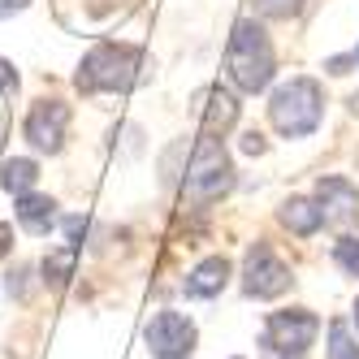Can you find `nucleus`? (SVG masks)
Segmentation results:
<instances>
[{
  "mask_svg": "<svg viewBox=\"0 0 359 359\" xmlns=\"http://www.w3.org/2000/svg\"><path fill=\"white\" fill-rule=\"evenodd\" d=\"M147 79H151L147 57L135 43H95L74 74V87L83 95H100V91H135Z\"/></svg>",
  "mask_w": 359,
  "mask_h": 359,
  "instance_id": "1",
  "label": "nucleus"
},
{
  "mask_svg": "<svg viewBox=\"0 0 359 359\" xmlns=\"http://www.w3.org/2000/svg\"><path fill=\"white\" fill-rule=\"evenodd\" d=\"M225 69H229V79H234V87L247 91V95L264 91L273 83L277 57H273L269 31L255 18H238L234 22V35H229V48H225Z\"/></svg>",
  "mask_w": 359,
  "mask_h": 359,
  "instance_id": "2",
  "label": "nucleus"
},
{
  "mask_svg": "<svg viewBox=\"0 0 359 359\" xmlns=\"http://www.w3.org/2000/svg\"><path fill=\"white\" fill-rule=\"evenodd\" d=\"M269 117L277 126V135H286V139H303V135H312L320 117H325V91L316 79H290V83H281L269 100Z\"/></svg>",
  "mask_w": 359,
  "mask_h": 359,
  "instance_id": "3",
  "label": "nucleus"
},
{
  "mask_svg": "<svg viewBox=\"0 0 359 359\" xmlns=\"http://www.w3.org/2000/svg\"><path fill=\"white\" fill-rule=\"evenodd\" d=\"M187 191L195 203H217L221 195L234 191V161L221 147L217 135H199L191 143V161H187Z\"/></svg>",
  "mask_w": 359,
  "mask_h": 359,
  "instance_id": "4",
  "label": "nucleus"
},
{
  "mask_svg": "<svg viewBox=\"0 0 359 359\" xmlns=\"http://www.w3.org/2000/svg\"><path fill=\"white\" fill-rule=\"evenodd\" d=\"M290 269L286 260L269 247V243H251L247 247V260H243V290L251 299H277L290 290Z\"/></svg>",
  "mask_w": 359,
  "mask_h": 359,
  "instance_id": "5",
  "label": "nucleus"
},
{
  "mask_svg": "<svg viewBox=\"0 0 359 359\" xmlns=\"http://www.w3.org/2000/svg\"><path fill=\"white\" fill-rule=\"evenodd\" d=\"M195 338L199 333L182 312H156L143 329V342L156 359H187L195 351Z\"/></svg>",
  "mask_w": 359,
  "mask_h": 359,
  "instance_id": "6",
  "label": "nucleus"
},
{
  "mask_svg": "<svg viewBox=\"0 0 359 359\" xmlns=\"http://www.w3.org/2000/svg\"><path fill=\"white\" fill-rule=\"evenodd\" d=\"M22 130H27V143L35 151L57 156V151L65 147V135H69V104L65 100H39V104H31Z\"/></svg>",
  "mask_w": 359,
  "mask_h": 359,
  "instance_id": "7",
  "label": "nucleus"
},
{
  "mask_svg": "<svg viewBox=\"0 0 359 359\" xmlns=\"http://www.w3.org/2000/svg\"><path fill=\"white\" fill-rule=\"evenodd\" d=\"M316 333H320V320L307 312V307H290V312H273L264 320V346L303 355L307 346L316 342Z\"/></svg>",
  "mask_w": 359,
  "mask_h": 359,
  "instance_id": "8",
  "label": "nucleus"
},
{
  "mask_svg": "<svg viewBox=\"0 0 359 359\" xmlns=\"http://www.w3.org/2000/svg\"><path fill=\"white\" fill-rule=\"evenodd\" d=\"M316 203L325 212V225H338V229H351L359 221V191L351 177L342 173H329L316 182Z\"/></svg>",
  "mask_w": 359,
  "mask_h": 359,
  "instance_id": "9",
  "label": "nucleus"
},
{
  "mask_svg": "<svg viewBox=\"0 0 359 359\" xmlns=\"http://www.w3.org/2000/svg\"><path fill=\"white\" fill-rule=\"evenodd\" d=\"M195 113L203 121V135H225L238 121V100H234V91H225L217 83V87H203L195 95Z\"/></svg>",
  "mask_w": 359,
  "mask_h": 359,
  "instance_id": "10",
  "label": "nucleus"
},
{
  "mask_svg": "<svg viewBox=\"0 0 359 359\" xmlns=\"http://www.w3.org/2000/svg\"><path fill=\"white\" fill-rule=\"evenodd\" d=\"M229 273H234V269H229L225 255H208V260H199V264L187 273L182 290H187V299H212V294H221V290H225Z\"/></svg>",
  "mask_w": 359,
  "mask_h": 359,
  "instance_id": "11",
  "label": "nucleus"
},
{
  "mask_svg": "<svg viewBox=\"0 0 359 359\" xmlns=\"http://www.w3.org/2000/svg\"><path fill=\"white\" fill-rule=\"evenodd\" d=\"M281 225L290 229V234H299V238H307V234H316V229L325 225V212H320V203L316 199H303V195H294V199H286L281 203Z\"/></svg>",
  "mask_w": 359,
  "mask_h": 359,
  "instance_id": "12",
  "label": "nucleus"
},
{
  "mask_svg": "<svg viewBox=\"0 0 359 359\" xmlns=\"http://www.w3.org/2000/svg\"><path fill=\"white\" fill-rule=\"evenodd\" d=\"M18 221L31 229V234H48L57 225V199L53 195H18Z\"/></svg>",
  "mask_w": 359,
  "mask_h": 359,
  "instance_id": "13",
  "label": "nucleus"
},
{
  "mask_svg": "<svg viewBox=\"0 0 359 359\" xmlns=\"http://www.w3.org/2000/svg\"><path fill=\"white\" fill-rule=\"evenodd\" d=\"M74 264H79V247H69V243L48 247L43 264H39L43 286H48V290H65V286H69V277H74Z\"/></svg>",
  "mask_w": 359,
  "mask_h": 359,
  "instance_id": "14",
  "label": "nucleus"
},
{
  "mask_svg": "<svg viewBox=\"0 0 359 359\" xmlns=\"http://www.w3.org/2000/svg\"><path fill=\"white\" fill-rule=\"evenodd\" d=\"M35 182H39V165L31 156H13V161L0 165V187H5L9 195H27Z\"/></svg>",
  "mask_w": 359,
  "mask_h": 359,
  "instance_id": "15",
  "label": "nucleus"
},
{
  "mask_svg": "<svg viewBox=\"0 0 359 359\" xmlns=\"http://www.w3.org/2000/svg\"><path fill=\"white\" fill-rule=\"evenodd\" d=\"M329 359H359V342L351 338V325L346 320H333L329 325Z\"/></svg>",
  "mask_w": 359,
  "mask_h": 359,
  "instance_id": "16",
  "label": "nucleus"
},
{
  "mask_svg": "<svg viewBox=\"0 0 359 359\" xmlns=\"http://www.w3.org/2000/svg\"><path fill=\"white\" fill-rule=\"evenodd\" d=\"M333 260H338V269H342V273L359 277V238H355V234H342V238H338V247H333Z\"/></svg>",
  "mask_w": 359,
  "mask_h": 359,
  "instance_id": "17",
  "label": "nucleus"
},
{
  "mask_svg": "<svg viewBox=\"0 0 359 359\" xmlns=\"http://www.w3.org/2000/svg\"><path fill=\"white\" fill-rule=\"evenodd\" d=\"M251 5L260 18H294V13H303L307 0H251Z\"/></svg>",
  "mask_w": 359,
  "mask_h": 359,
  "instance_id": "18",
  "label": "nucleus"
},
{
  "mask_svg": "<svg viewBox=\"0 0 359 359\" xmlns=\"http://www.w3.org/2000/svg\"><path fill=\"white\" fill-rule=\"evenodd\" d=\"M27 277H31V269H27V264L9 269V281H5V290H9L13 299H27Z\"/></svg>",
  "mask_w": 359,
  "mask_h": 359,
  "instance_id": "19",
  "label": "nucleus"
},
{
  "mask_svg": "<svg viewBox=\"0 0 359 359\" xmlns=\"http://www.w3.org/2000/svg\"><path fill=\"white\" fill-rule=\"evenodd\" d=\"M264 147H269V143H264V135H255V130H247V135H243V151H247V156H260Z\"/></svg>",
  "mask_w": 359,
  "mask_h": 359,
  "instance_id": "20",
  "label": "nucleus"
},
{
  "mask_svg": "<svg viewBox=\"0 0 359 359\" xmlns=\"http://www.w3.org/2000/svg\"><path fill=\"white\" fill-rule=\"evenodd\" d=\"M13 87H18V69L0 57V91H13Z\"/></svg>",
  "mask_w": 359,
  "mask_h": 359,
  "instance_id": "21",
  "label": "nucleus"
},
{
  "mask_svg": "<svg viewBox=\"0 0 359 359\" xmlns=\"http://www.w3.org/2000/svg\"><path fill=\"white\" fill-rule=\"evenodd\" d=\"M27 5H31V0H0V22H5V18H13V13H22Z\"/></svg>",
  "mask_w": 359,
  "mask_h": 359,
  "instance_id": "22",
  "label": "nucleus"
},
{
  "mask_svg": "<svg viewBox=\"0 0 359 359\" xmlns=\"http://www.w3.org/2000/svg\"><path fill=\"white\" fill-rule=\"evenodd\" d=\"M9 251H13V225H5V221H0V260H5Z\"/></svg>",
  "mask_w": 359,
  "mask_h": 359,
  "instance_id": "23",
  "label": "nucleus"
},
{
  "mask_svg": "<svg viewBox=\"0 0 359 359\" xmlns=\"http://www.w3.org/2000/svg\"><path fill=\"white\" fill-rule=\"evenodd\" d=\"M260 359H303V355H290V351H277V346H264Z\"/></svg>",
  "mask_w": 359,
  "mask_h": 359,
  "instance_id": "24",
  "label": "nucleus"
},
{
  "mask_svg": "<svg viewBox=\"0 0 359 359\" xmlns=\"http://www.w3.org/2000/svg\"><path fill=\"white\" fill-rule=\"evenodd\" d=\"M0 139H5V109H0Z\"/></svg>",
  "mask_w": 359,
  "mask_h": 359,
  "instance_id": "25",
  "label": "nucleus"
},
{
  "mask_svg": "<svg viewBox=\"0 0 359 359\" xmlns=\"http://www.w3.org/2000/svg\"><path fill=\"white\" fill-rule=\"evenodd\" d=\"M355 329H359V303H355Z\"/></svg>",
  "mask_w": 359,
  "mask_h": 359,
  "instance_id": "26",
  "label": "nucleus"
},
{
  "mask_svg": "<svg viewBox=\"0 0 359 359\" xmlns=\"http://www.w3.org/2000/svg\"><path fill=\"white\" fill-rule=\"evenodd\" d=\"M355 61H359V48H355Z\"/></svg>",
  "mask_w": 359,
  "mask_h": 359,
  "instance_id": "27",
  "label": "nucleus"
}]
</instances>
